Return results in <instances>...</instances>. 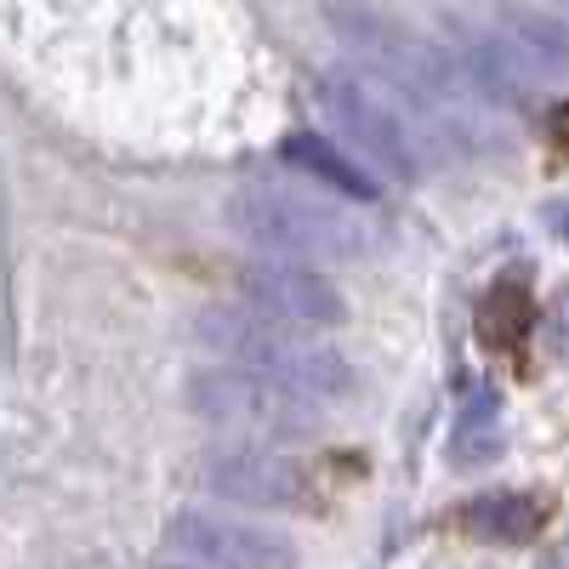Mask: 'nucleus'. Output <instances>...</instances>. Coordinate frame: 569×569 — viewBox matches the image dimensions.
I'll return each instance as SVG.
<instances>
[{"label":"nucleus","mask_w":569,"mask_h":569,"mask_svg":"<svg viewBox=\"0 0 569 569\" xmlns=\"http://www.w3.org/2000/svg\"><path fill=\"white\" fill-rule=\"evenodd\" d=\"M233 284H240L246 308L273 313L284 325H302V330H337L348 319V302H342L337 284H330L325 273H313V268H302V262H284V257L240 268Z\"/></svg>","instance_id":"obj_7"},{"label":"nucleus","mask_w":569,"mask_h":569,"mask_svg":"<svg viewBox=\"0 0 569 569\" xmlns=\"http://www.w3.org/2000/svg\"><path fill=\"white\" fill-rule=\"evenodd\" d=\"M552 518V496L541 490H490L479 501H467L461 525L479 541H536Z\"/></svg>","instance_id":"obj_11"},{"label":"nucleus","mask_w":569,"mask_h":569,"mask_svg":"<svg viewBox=\"0 0 569 569\" xmlns=\"http://www.w3.org/2000/svg\"><path fill=\"white\" fill-rule=\"evenodd\" d=\"M188 405L194 416L222 439H246V445H291V439H308L313 421H319V399L297 393L273 382L262 370H246V365H217V370H200L188 382Z\"/></svg>","instance_id":"obj_5"},{"label":"nucleus","mask_w":569,"mask_h":569,"mask_svg":"<svg viewBox=\"0 0 569 569\" xmlns=\"http://www.w3.org/2000/svg\"><path fill=\"white\" fill-rule=\"evenodd\" d=\"M325 23L342 40V52L388 91V98L405 103V114H416L427 131H472L485 109V91L472 86L467 63L450 58L445 46L421 40L388 18H376L359 0H325Z\"/></svg>","instance_id":"obj_1"},{"label":"nucleus","mask_w":569,"mask_h":569,"mask_svg":"<svg viewBox=\"0 0 569 569\" xmlns=\"http://www.w3.org/2000/svg\"><path fill=\"white\" fill-rule=\"evenodd\" d=\"M228 228L262 257L284 262H359L370 228L330 194L297 182H246L228 194Z\"/></svg>","instance_id":"obj_3"},{"label":"nucleus","mask_w":569,"mask_h":569,"mask_svg":"<svg viewBox=\"0 0 569 569\" xmlns=\"http://www.w3.org/2000/svg\"><path fill=\"white\" fill-rule=\"evenodd\" d=\"M547 228L558 233V240H569V200H558V206H547Z\"/></svg>","instance_id":"obj_17"},{"label":"nucleus","mask_w":569,"mask_h":569,"mask_svg":"<svg viewBox=\"0 0 569 569\" xmlns=\"http://www.w3.org/2000/svg\"><path fill=\"white\" fill-rule=\"evenodd\" d=\"M166 552L182 558V563H211V569H279V563L297 558V547L284 536L240 525V518H211V512L171 518Z\"/></svg>","instance_id":"obj_8"},{"label":"nucleus","mask_w":569,"mask_h":569,"mask_svg":"<svg viewBox=\"0 0 569 569\" xmlns=\"http://www.w3.org/2000/svg\"><path fill=\"white\" fill-rule=\"evenodd\" d=\"M547 137H552V142H558V149L569 154V103H563V109L552 114V126H547Z\"/></svg>","instance_id":"obj_16"},{"label":"nucleus","mask_w":569,"mask_h":569,"mask_svg":"<svg viewBox=\"0 0 569 569\" xmlns=\"http://www.w3.org/2000/svg\"><path fill=\"white\" fill-rule=\"evenodd\" d=\"M279 160L284 166H297V171H308V177H319V182H330L337 194H348V200H370L376 188H382V177H376L348 142L337 149L330 137H319V131H291V137H279Z\"/></svg>","instance_id":"obj_10"},{"label":"nucleus","mask_w":569,"mask_h":569,"mask_svg":"<svg viewBox=\"0 0 569 569\" xmlns=\"http://www.w3.org/2000/svg\"><path fill=\"white\" fill-rule=\"evenodd\" d=\"M206 485L222 501H246V507H308V467L284 456V445H246L228 439L206 461Z\"/></svg>","instance_id":"obj_6"},{"label":"nucleus","mask_w":569,"mask_h":569,"mask_svg":"<svg viewBox=\"0 0 569 569\" xmlns=\"http://www.w3.org/2000/svg\"><path fill=\"white\" fill-rule=\"evenodd\" d=\"M456 46H461V63H467V74H472V86L485 91V103H501V109H530L536 103V91L547 86L530 63H525V52L496 29H479V23H456Z\"/></svg>","instance_id":"obj_9"},{"label":"nucleus","mask_w":569,"mask_h":569,"mask_svg":"<svg viewBox=\"0 0 569 569\" xmlns=\"http://www.w3.org/2000/svg\"><path fill=\"white\" fill-rule=\"evenodd\" d=\"M194 337L228 359V365H246V370H262L273 382L297 388L319 405H342L353 393V365L342 348L319 342L313 330L302 325H284L273 313H257L246 302H217L194 319Z\"/></svg>","instance_id":"obj_2"},{"label":"nucleus","mask_w":569,"mask_h":569,"mask_svg":"<svg viewBox=\"0 0 569 569\" xmlns=\"http://www.w3.org/2000/svg\"><path fill=\"white\" fill-rule=\"evenodd\" d=\"M313 109H319V120H330V131H337L382 182H416L427 166H445L450 160V149H445L450 137L445 142H433L439 131L433 137H416L421 120L399 114L382 91H370V86H359L348 74H319L313 80Z\"/></svg>","instance_id":"obj_4"},{"label":"nucleus","mask_w":569,"mask_h":569,"mask_svg":"<svg viewBox=\"0 0 569 569\" xmlns=\"http://www.w3.org/2000/svg\"><path fill=\"white\" fill-rule=\"evenodd\" d=\"M496 29L525 52V63L552 80V86H569V23H558L552 12H536V7H507L496 18Z\"/></svg>","instance_id":"obj_12"},{"label":"nucleus","mask_w":569,"mask_h":569,"mask_svg":"<svg viewBox=\"0 0 569 569\" xmlns=\"http://www.w3.org/2000/svg\"><path fill=\"white\" fill-rule=\"evenodd\" d=\"M496 421H501V399L479 382L461 405V421H456V461H490L496 456Z\"/></svg>","instance_id":"obj_14"},{"label":"nucleus","mask_w":569,"mask_h":569,"mask_svg":"<svg viewBox=\"0 0 569 569\" xmlns=\"http://www.w3.org/2000/svg\"><path fill=\"white\" fill-rule=\"evenodd\" d=\"M547 348H552V359H569V284H563L558 302H552V319H547Z\"/></svg>","instance_id":"obj_15"},{"label":"nucleus","mask_w":569,"mask_h":569,"mask_svg":"<svg viewBox=\"0 0 569 569\" xmlns=\"http://www.w3.org/2000/svg\"><path fill=\"white\" fill-rule=\"evenodd\" d=\"M472 330L490 353H518L536 330V302H530V284L525 279H496L479 313H472Z\"/></svg>","instance_id":"obj_13"},{"label":"nucleus","mask_w":569,"mask_h":569,"mask_svg":"<svg viewBox=\"0 0 569 569\" xmlns=\"http://www.w3.org/2000/svg\"><path fill=\"white\" fill-rule=\"evenodd\" d=\"M558 558H563V563H569V547H563V552H558Z\"/></svg>","instance_id":"obj_18"}]
</instances>
